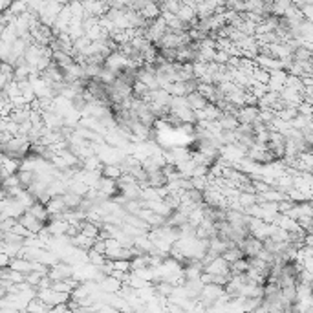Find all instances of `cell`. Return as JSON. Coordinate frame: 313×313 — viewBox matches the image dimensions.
<instances>
[{"instance_id": "6da1fadb", "label": "cell", "mask_w": 313, "mask_h": 313, "mask_svg": "<svg viewBox=\"0 0 313 313\" xmlns=\"http://www.w3.org/2000/svg\"><path fill=\"white\" fill-rule=\"evenodd\" d=\"M26 213V207L17 198H4L2 200V218H21Z\"/></svg>"}, {"instance_id": "7a4b0ae2", "label": "cell", "mask_w": 313, "mask_h": 313, "mask_svg": "<svg viewBox=\"0 0 313 313\" xmlns=\"http://www.w3.org/2000/svg\"><path fill=\"white\" fill-rule=\"evenodd\" d=\"M237 118L240 123L255 125L258 119H260V106H258V104H243V106L238 108Z\"/></svg>"}, {"instance_id": "3957f363", "label": "cell", "mask_w": 313, "mask_h": 313, "mask_svg": "<svg viewBox=\"0 0 313 313\" xmlns=\"http://www.w3.org/2000/svg\"><path fill=\"white\" fill-rule=\"evenodd\" d=\"M240 245V249L245 253V257H257L260 251L264 249V242L260 240V238L253 237V235H247V237L243 238L242 242L238 243Z\"/></svg>"}, {"instance_id": "277c9868", "label": "cell", "mask_w": 313, "mask_h": 313, "mask_svg": "<svg viewBox=\"0 0 313 313\" xmlns=\"http://www.w3.org/2000/svg\"><path fill=\"white\" fill-rule=\"evenodd\" d=\"M104 66L108 70H112V72H116V73H119L123 68H126V66H130V59L126 55H123L121 51H112L110 55L106 57V61H104Z\"/></svg>"}, {"instance_id": "5b68a950", "label": "cell", "mask_w": 313, "mask_h": 313, "mask_svg": "<svg viewBox=\"0 0 313 313\" xmlns=\"http://www.w3.org/2000/svg\"><path fill=\"white\" fill-rule=\"evenodd\" d=\"M73 273H75V269H73V265L72 264H66V262H57V264L49 265V271L48 275L51 277V280H64V278H70L73 277Z\"/></svg>"}, {"instance_id": "8992f818", "label": "cell", "mask_w": 313, "mask_h": 313, "mask_svg": "<svg viewBox=\"0 0 313 313\" xmlns=\"http://www.w3.org/2000/svg\"><path fill=\"white\" fill-rule=\"evenodd\" d=\"M22 160L19 158H13L9 154H2V180H6L7 176L11 174H17L21 170Z\"/></svg>"}, {"instance_id": "52a82bcc", "label": "cell", "mask_w": 313, "mask_h": 313, "mask_svg": "<svg viewBox=\"0 0 313 313\" xmlns=\"http://www.w3.org/2000/svg\"><path fill=\"white\" fill-rule=\"evenodd\" d=\"M205 271L215 273V275H227V277H231V262H227V260L220 255V257H216L211 264L205 265Z\"/></svg>"}, {"instance_id": "ba28073f", "label": "cell", "mask_w": 313, "mask_h": 313, "mask_svg": "<svg viewBox=\"0 0 313 313\" xmlns=\"http://www.w3.org/2000/svg\"><path fill=\"white\" fill-rule=\"evenodd\" d=\"M19 222H21L22 225H26V227H28V229L31 231L33 235H39V233L44 229V225H46V223L42 222V220H39V218H37L35 215H31L29 211H26V213H24V215L19 218Z\"/></svg>"}, {"instance_id": "9c48e42d", "label": "cell", "mask_w": 313, "mask_h": 313, "mask_svg": "<svg viewBox=\"0 0 313 313\" xmlns=\"http://www.w3.org/2000/svg\"><path fill=\"white\" fill-rule=\"evenodd\" d=\"M288 75H289V73H288L286 70H275V72H271V79H269V83H267L269 90L271 92H282L284 90Z\"/></svg>"}, {"instance_id": "30bf717a", "label": "cell", "mask_w": 313, "mask_h": 313, "mask_svg": "<svg viewBox=\"0 0 313 313\" xmlns=\"http://www.w3.org/2000/svg\"><path fill=\"white\" fill-rule=\"evenodd\" d=\"M99 288H101V291L104 293H119L121 288H123V282H121L119 278L112 277V275H106V277L99 282Z\"/></svg>"}, {"instance_id": "8fae6325", "label": "cell", "mask_w": 313, "mask_h": 313, "mask_svg": "<svg viewBox=\"0 0 313 313\" xmlns=\"http://www.w3.org/2000/svg\"><path fill=\"white\" fill-rule=\"evenodd\" d=\"M187 101H189V106H191L193 110H203L209 104V99L205 97V96H202L198 90L187 94Z\"/></svg>"}, {"instance_id": "7c38bea8", "label": "cell", "mask_w": 313, "mask_h": 313, "mask_svg": "<svg viewBox=\"0 0 313 313\" xmlns=\"http://www.w3.org/2000/svg\"><path fill=\"white\" fill-rule=\"evenodd\" d=\"M11 267L17 269V271L21 273H29L33 271V260H29V258H24V257H13L11 258Z\"/></svg>"}, {"instance_id": "4fadbf2b", "label": "cell", "mask_w": 313, "mask_h": 313, "mask_svg": "<svg viewBox=\"0 0 313 313\" xmlns=\"http://www.w3.org/2000/svg\"><path fill=\"white\" fill-rule=\"evenodd\" d=\"M218 121H220V126H222L223 130H237L238 126H240V121H238L237 114H227V112H223Z\"/></svg>"}, {"instance_id": "5bb4252c", "label": "cell", "mask_w": 313, "mask_h": 313, "mask_svg": "<svg viewBox=\"0 0 313 313\" xmlns=\"http://www.w3.org/2000/svg\"><path fill=\"white\" fill-rule=\"evenodd\" d=\"M101 172H103L104 178H110V180H119L121 174H123V169L119 163H103L101 167Z\"/></svg>"}, {"instance_id": "9a60e30c", "label": "cell", "mask_w": 313, "mask_h": 313, "mask_svg": "<svg viewBox=\"0 0 313 313\" xmlns=\"http://www.w3.org/2000/svg\"><path fill=\"white\" fill-rule=\"evenodd\" d=\"M291 6H293V0H273L271 15H275V17H284L286 11Z\"/></svg>"}, {"instance_id": "2e32d148", "label": "cell", "mask_w": 313, "mask_h": 313, "mask_svg": "<svg viewBox=\"0 0 313 313\" xmlns=\"http://www.w3.org/2000/svg\"><path fill=\"white\" fill-rule=\"evenodd\" d=\"M49 310H51V308H49L42 299H39V297H35V299L29 300L28 308H26V312L28 313H37V312L44 313V312H49Z\"/></svg>"}, {"instance_id": "e0dca14e", "label": "cell", "mask_w": 313, "mask_h": 313, "mask_svg": "<svg viewBox=\"0 0 313 313\" xmlns=\"http://www.w3.org/2000/svg\"><path fill=\"white\" fill-rule=\"evenodd\" d=\"M165 90L170 96H187V84H185V81H174L165 86Z\"/></svg>"}, {"instance_id": "ac0fdd59", "label": "cell", "mask_w": 313, "mask_h": 313, "mask_svg": "<svg viewBox=\"0 0 313 313\" xmlns=\"http://www.w3.org/2000/svg\"><path fill=\"white\" fill-rule=\"evenodd\" d=\"M222 257L227 260V262H237V260H240V258L245 257V253H243L242 249H240V245H237V247H229V249H225L222 253Z\"/></svg>"}, {"instance_id": "d6986e66", "label": "cell", "mask_w": 313, "mask_h": 313, "mask_svg": "<svg viewBox=\"0 0 313 313\" xmlns=\"http://www.w3.org/2000/svg\"><path fill=\"white\" fill-rule=\"evenodd\" d=\"M108 262V258H106V255H103V253H99V251L96 249H90L88 251V264H94V265H103Z\"/></svg>"}, {"instance_id": "ffe728a7", "label": "cell", "mask_w": 313, "mask_h": 313, "mask_svg": "<svg viewBox=\"0 0 313 313\" xmlns=\"http://www.w3.org/2000/svg\"><path fill=\"white\" fill-rule=\"evenodd\" d=\"M19 178L24 189H29V185L35 181V170H19Z\"/></svg>"}, {"instance_id": "44dd1931", "label": "cell", "mask_w": 313, "mask_h": 313, "mask_svg": "<svg viewBox=\"0 0 313 313\" xmlns=\"http://www.w3.org/2000/svg\"><path fill=\"white\" fill-rule=\"evenodd\" d=\"M44 277H46V273H42V271H29L26 273V282H29V284L35 286V288L39 289V284L42 282Z\"/></svg>"}, {"instance_id": "7402d4cb", "label": "cell", "mask_w": 313, "mask_h": 313, "mask_svg": "<svg viewBox=\"0 0 313 313\" xmlns=\"http://www.w3.org/2000/svg\"><path fill=\"white\" fill-rule=\"evenodd\" d=\"M193 183H194V189H198V191H205V189H209V185H211V180H209V174L207 176H193Z\"/></svg>"}, {"instance_id": "603a6c76", "label": "cell", "mask_w": 313, "mask_h": 313, "mask_svg": "<svg viewBox=\"0 0 313 313\" xmlns=\"http://www.w3.org/2000/svg\"><path fill=\"white\" fill-rule=\"evenodd\" d=\"M17 222H19V218H11V216L2 218V220H0V231H13Z\"/></svg>"}, {"instance_id": "cb8c5ba5", "label": "cell", "mask_w": 313, "mask_h": 313, "mask_svg": "<svg viewBox=\"0 0 313 313\" xmlns=\"http://www.w3.org/2000/svg\"><path fill=\"white\" fill-rule=\"evenodd\" d=\"M229 59L231 55L225 51V49H220V48H216V53H215V61L218 64H227L229 63Z\"/></svg>"}, {"instance_id": "d4e9b609", "label": "cell", "mask_w": 313, "mask_h": 313, "mask_svg": "<svg viewBox=\"0 0 313 313\" xmlns=\"http://www.w3.org/2000/svg\"><path fill=\"white\" fill-rule=\"evenodd\" d=\"M59 312H70V304H68V302H61V304H55V306H51V313H59Z\"/></svg>"}, {"instance_id": "484cf974", "label": "cell", "mask_w": 313, "mask_h": 313, "mask_svg": "<svg viewBox=\"0 0 313 313\" xmlns=\"http://www.w3.org/2000/svg\"><path fill=\"white\" fill-rule=\"evenodd\" d=\"M11 258H13V257H9L7 253H4V251H2V253H0V265H2V267L9 265V264H11Z\"/></svg>"}]
</instances>
